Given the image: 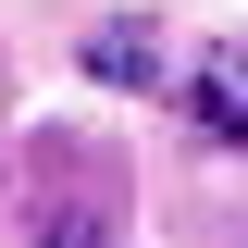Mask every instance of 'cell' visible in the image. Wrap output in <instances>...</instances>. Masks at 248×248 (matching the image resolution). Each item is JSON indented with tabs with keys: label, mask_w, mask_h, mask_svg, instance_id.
I'll use <instances>...</instances> for the list:
<instances>
[{
	"label": "cell",
	"mask_w": 248,
	"mask_h": 248,
	"mask_svg": "<svg viewBox=\"0 0 248 248\" xmlns=\"http://www.w3.org/2000/svg\"><path fill=\"white\" fill-rule=\"evenodd\" d=\"M87 75H99V87H149V75H161V37L124 13V25H99V37H87Z\"/></svg>",
	"instance_id": "2"
},
{
	"label": "cell",
	"mask_w": 248,
	"mask_h": 248,
	"mask_svg": "<svg viewBox=\"0 0 248 248\" xmlns=\"http://www.w3.org/2000/svg\"><path fill=\"white\" fill-rule=\"evenodd\" d=\"M186 124H199L211 149H248V37H223V50L186 75Z\"/></svg>",
	"instance_id": "1"
}]
</instances>
